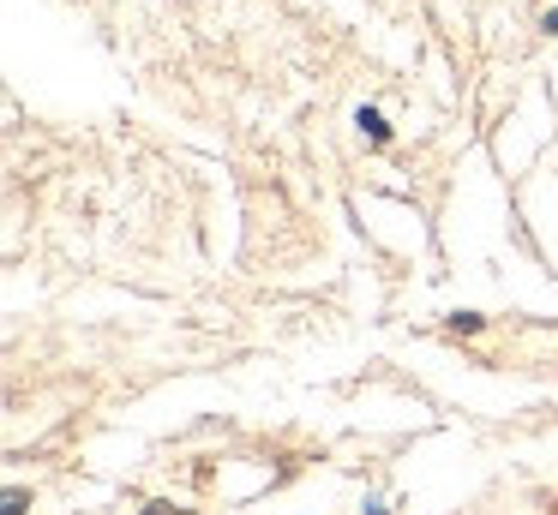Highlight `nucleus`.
I'll return each mask as SVG.
<instances>
[{
  "label": "nucleus",
  "instance_id": "nucleus-1",
  "mask_svg": "<svg viewBox=\"0 0 558 515\" xmlns=\"http://www.w3.org/2000/svg\"><path fill=\"white\" fill-rule=\"evenodd\" d=\"M361 126H366V138H378V144L390 138V126H385V114H378V108H361Z\"/></svg>",
  "mask_w": 558,
  "mask_h": 515
},
{
  "label": "nucleus",
  "instance_id": "nucleus-2",
  "mask_svg": "<svg viewBox=\"0 0 558 515\" xmlns=\"http://www.w3.org/2000/svg\"><path fill=\"white\" fill-rule=\"evenodd\" d=\"M25 503H31V498L13 486V491H7V510H0V515H25Z\"/></svg>",
  "mask_w": 558,
  "mask_h": 515
},
{
  "label": "nucleus",
  "instance_id": "nucleus-3",
  "mask_svg": "<svg viewBox=\"0 0 558 515\" xmlns=\"http://www.w3.org/2000/svg\"><path fill=\"white\" fill-rule=\"evenodd\" d=\"M145 515H186V510H174V503H150Z\"/></svg>",
  "mask_w": 558,
  "mask_h": 515
},
{
  "label": "nucleus",
  "instance_id": "nucleus-4",
  "mask_svg": "<svg viewBox=\"0 0 558 515\" xmlns=\"http://www.w3.org/2000/svg\"><path fill=\"white\" fill-rule=\"evenodd\" d=\"M541 30H553V36H558V7H553V12H546V19H541Z\"/></svg>",
  "mask_w": 558,
  "mask_h": 515
},
{
  "label": "nucleus",
  "instance_id": "nucleus-5",
  "mask_svg": "<svg viewBox=\"0 0 558 515\" xmlns=\"http://www.w3.org/2000/svg\"><path fill=\"white\" fill-rule=\"evenodd\" d=\"M366 515H385V510H378V503H366Z\"/></svg>",
  "mask_w": 558,
  "mask_h": 515
}]
</instances>
